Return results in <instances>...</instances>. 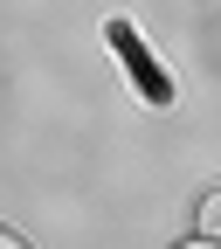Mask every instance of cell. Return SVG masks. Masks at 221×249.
I'll list each match as a JSON object with an SVG mask.
<instances>
[{"label": "cell", "instance_id": "6da1fadb", "mask_svg": "<svg viewBox=\"0 0 221 249\" xmlns=\"http://www.w3.org/2000/svg\"><path fill=\"white\" fill-rule=\"evenodd\" d=\"M194 222H201V242H221V187H207V194H201Z\"/></svg>", "mask_w": 221, "mask_h": 249}, {"label": "cell", "instance_id": "7a4b0ae2", "mask_svg": "<svg viewBox=\"0 0 221 249\" xmlns=\"http://www.w3.org/2000/svg\"><path fill=\"white\" fill-rule=\"evenodd\" d=\"M0 249H28V242H21V235H7V229H0Z\"/></svg>", "mask_w": 221, "mask_h": 249}, {"label": "cell", "instance_id": "3957f363", "mask_svg": "<svg viewBox=\"0 0 221 249\" xmlns=\"http://www.w3.org/2000/svg\"><path fill=\"white\" fill-rule=\"evenodd\" d=\"M180 249H221V242H180Z\"/></svg>", "mask_w": 221, "mask_h": 249}]
</instances>
